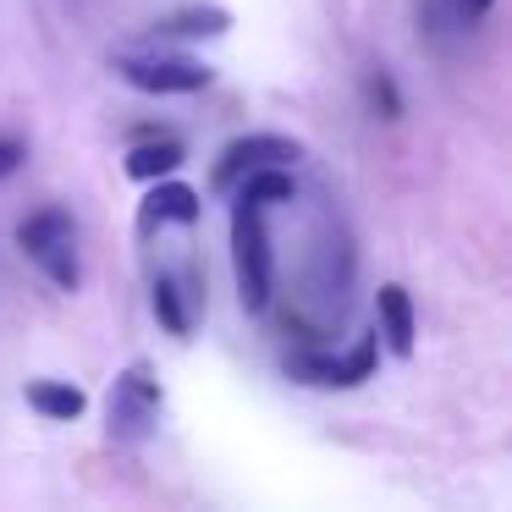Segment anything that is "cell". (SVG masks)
I'll list each match as a JSON object with an SVG mask.
<instances>
[{"mask_svg":"<svg viewBox=\"0 0 512 512\" xmlns=\"http://www.w3.org/2000/svg\"><path fill=\"white\" fill-rule=\"evenodd\" d=\"M380 364V342L375 336H358L347 353H320V347H303V353H287L281 358V369H287L292 380H303V386H364L369 375H375Z\"/></svg>","mask_w":512,"mask_h":512,"instance_id":"4","label":"cell"},{"mask_svg":"<svg viewBox=\"0 0 512 512\" xmlns=\"http://www.w3.org/2000/svg\"><path fill=\"white\" fill-rule=\"evenodd\" d=\"M375 314H380V336H386V347L397 358H408L413 353V298H408V287L386 281V287L375 292Z\"/></svg>","mask_w":512,"mask_h":512,"instance_id":"8","label":"cell"},{"mask_svg":"<svg viewBox=\"0 0 512 512\" xmlns=\"http://www.w3.org/2000/svg\"><path fill=\"white\" fill-rule=\"evenodd\" d=\"M292 177H287V166H259V171H248L243 182L232 188V199H248V204H292Z\"/></svg>","mask_w":512,"mask_h":512,"instance_id":"12","label":"cell"},{"mask_svg":"<svg viewBox=\"0 0 512 512\" xmlns=\"http://www.w3.org/2000/svg\"><path fill=\"white\" fill-rule=\"evenodd\" d=\"M188 160V149H182V138H144V144H133L127 149V177H138V182H160V177H171V171Z\"/></svg>","mask_w":512,"mask_h":512,"instance_id":"10","label":"cell"},{"mask_svg":"<svg viewBox=\"0 0 512 512\" xmlns=\"http://www.w3.org/2000/svg\"><path fill=\"white\" fill-rule=\"evenodd\" d=\"M446 6H452V17H457V23H463V28H474L479 17H485L490 6H496V0H446Z\"/></svg>","mask_w":512,"mask_h":512,"instance_id":"16","label":"cell"},{"mask_svg":"<svg viewBox=\"0 0 512 512\" xmlns=\"http://www.w3.org/2000/svg\"><path fill=\"white\" fill-rule=\"evenodd\" d=\"M364 105H369L375 122H397V116H402V94H397V83H391L386 67H369L364 72Z\"/></svg>","mask_w":512,"mask_h":512,"instance_id":"14","label":"cell"},{"mask_svg":"<svg viewBox=\"0 0 512 512\" xmlns=\"http://www.w3.org/2000/svg\"><path fill=\"white\" fill-rule=\"evenodd\" d=\"M28 408L45 413V419H56V424H72V419H83L89 397H83L72 380H34V386H28Z\"/></svg>","mask_w":512,"mask_h":512,"instance_id":"11","label":"cell"},{"mask_svg":"<svg viewBox=\"0 0 512 512\" xmlns=\"http://www.w3.org/2000/svg\"><path fill=\"white\" fill-rule=\"evenodd\" d=\"M226 28H232V12H226V6H204V0H193V6H177L171 17H160L155 34L160 39H221Z\"/></svg>","mask_w":512,"mask_h":512,"instance_id":"9","label":"cell"},{"mask_svg":"<svg viewBox=\"0 0 512 512\" xmlns=\"http://www.w3.org/2000/svg\"><path fill=\"white\" fill-rule=\"evenodd\" d=\"M232 270H237V298H243L248 314L270 309V292H276V276H270V232H265V204H232Z\"/></svg>","mask_w":512,"mask_h":512,"instance_id":"1","label":"cell"},{"mask_svg":"<svg viewBox=\"0 0 512 512\" xmlns=\"http://www.w3.org/2000/svg\"><path fill=\"white\" fill-rule=\"evenodd\" d=\"M23 160H28V144H23V138H17V133H0V182L12 177Z\"/></svg>","mask_w":512,"mask_h":512,"instance_id":"15","label":"cell"},{"mask_svg":"<svg viewBox=\"0 0 512 512\" xmlns=\"http://www.w3.org/2000/svg\"><path fill=\"white\" fill-rule=\"evenodd\" d=\"M17 248L56 281L61 292L83 287V259H78V226H72L67 210H34L17 226Z\"/></svg>","mask_w":512,"mask_h":512,"instance_id":"2","label":"cell"},{"mask_svg":"<svg viewBox=\"0 0 512 512\" xmlns=\"http://www.w3.org/2000/svg\"><path fill=\"white\" fill-rule=\"evenodd\" d=\"M155 419H160V380H155V369L138 358V364H127L122 375L111 380L105 435H111V446H144L149 435H155Z\"/></svg>","mask_w":512,"mask_h":512,"instance_id":"3","label":"cell"},{"mask_svg":"<svg viewBox=\"0 0 512 512\" xmlns=\"http://www.w3.org/2000/svg\"><path fill=\"white\" fill-rule=\"evenodd\" d=\"M116 72L122 83H133L138 94H199L210 89L215 72L193 56H166V50H144V56H116Z\"/></svg>","mask_w":512,"mask_h":512,"instance_id":"5","label":"cell"},{"mask_svg":"<svg viewBox=\"0 0 512 512\" xmlns=\"http://www.w3.org/2000/svg\"><path fill=\"white\" fill-rule=\"evenodd\" d=\"M155 320L166 325L171 336H188L193 331V309H188V298H182V287L171 276L155 281Z\"/></svg>","mask_w":512,"mask_h":512,"instance_id":"13","label":"cell"},{"mask_svg":"<svg viewBox=\"0 0 512 512\" xmlns=\"http://www.w3.org/2000/svg\"><path fill=\"white\" fill-rule=\"evenodd\" d=\"M292 160H303L298 138H287V133H243V138H232V144L221 149L210 182L221 193H232L248 171H259V166H292Z\"/></svg>","mask_w":512,"mask_h":512,"instance_id":"6","label":"cell"},{"mask_svg":"<svg viewBox=\"0 0 512 512\" xmlns=\"http://www.w3.org/2000/svg\"><path fill=\"white\" fill-rule=\"evenodd\" d=\"M199 215H204V204H199V193L188 188V182H166L160 177L155 188H149V199H144V210H138V232H155V226H199Z\"/></svg>","mask_w":512,"mask_h":512,"instance_id":"7","label":"cell"}]
</instances>
